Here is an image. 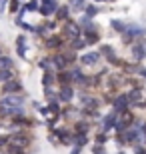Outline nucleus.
<instances>
[{
	"mask_svg": "<svg viewBox=\"0 0 146 154\" xmlns=\"http://www.w3.org/2000/svg\"><path fill=\"white\" fill-rule=\"evenodd\" d=\"M106 2H114V0H106Z\"/></svg>",
	"mask_w": 146,
	"mask_h": 154,
	"instance_id": "nucleus-39",
	"label": "nucleus"
},
{
	"mask_svg": "<svg viewBox=\"0 0 146 154\" xmlns=\"http://www.w3.org/2000/svg\"><path fill=\"white\" fill-rule=\"evenodd\" d=\"M92 154H108V152H106V146L94 144V146H92Z\"/></svg>",
	"mask_w": 146,
	"mask_h": 154,
	"instance_id": "nucleus-33",
	"label": "nucleus"
},
{
	"mask_svg": "<svg viewBox=\"0 0 146 154\" xmlns=\"http://www.w3.org/2000/svg\"><path fill=\"white\" fill-rule=\"evenodd\" d=\"M38 68H42L46 72V70H52L50 68V58H40L38 60Z\"/></svg>",
	"mask_w": 146,
	"mask_h": 154,
	"instance_id": "nucleus-31",
	"label": "nucleus"
},
{
	"mask_svg": "<svg viewBox=\"0 0 146 154\" xmlns=\"http://www.w3.org/2000/svg\"><path fill=\"white\" fill-rule=\"evenodd\" d=\"M102 60V54L98 50H90V52H84L78 56V66L82 68H96Z\"/></svg>",
	"mask_w": 146,
	"mask_h": 154,
	"instance_id": "nucleus-5",
	"label": "nucleus"
},
{
	"mask_svg": "<svg viewBox=\"0 0 146 154\" xmlns=\"http://www.w3.org/2000/svg\"><path fill=\"white\" fill-rule=\"evenodd\" d=\"M54 84H56V72L54 70H46L44 74H42V86L44 88H50Z\"/></svg>",
	"mask_w": 146,
	"mask_h": 154,
	"instance_id": "nucleus-21",
	"label": "nucleus"
},
{
	"mask_svg": "<svg viewBox=\"0 0 146 154\" xmlns=\"http://www.w3.org/2000/svg\"><path fill=\"white\" fill-rule=\"evenodd\" d=\"M132 154H146V146H144V144L132 146Z\"/></svg>",
	"mask_w": 146,
	"mask_h": 154,
	"instance_id": "nucleus-34",
	"label": "nucleus"
},
{
	"mask_svg": "<svg viewBox=\"0 0 146 154\" xmlns=\"http://www.w3.org/2000/svg\"><path fill=\"white\" fill-rule=\"evenodd\" d=\"M100 12V8H98V4H86V8H84V12L82 14H86L88 18H92L94 20V16Z\"/></svg>",
	"mask_w": 146,
	"mask_h": 154,
	"instance_id": "nucleus-28",
	"label": "nucleus"
},
{
	"mask_svg": "<svg viewBox=\"0 0 146 154\" xmlns=\"http://www.w3.org/2000/svg\"><path fill=\"white\" fill-rule=\"evenodd\" d=\"M116 154H128V152H126V150H118Z\"/></svg>",
	"mask_w": 146,
	"mask_h": 154,
	"instance_id": "nucleus-37",
	"label": "nucleus"
},
{
	"mask_svg": "<svg viewBox=\"0 0 146 154\" xmlns=\"http://www.w3.org/2000/svg\"><path fill=\"white\" fill-rule=\"evenodd\" d=\"M76 98H78L80 110H98L100 104H102V100L96 96V94L86 92V90H80V94H76Z\"/></svg>",
	"mask_w": 146,
	"mask_h": 154,
	"instance_id": "nucleus-1",
	"label": "nucleus"
},
{
	"mask_svg": "<svg viewBox=\"0 0 146 154\" xmlns=\"http://www.w3.org/2000/svg\"><path fill=\"white\" fill-rule=\"evenodd\" d=\"M6 4H8V0H2V2H0V14L6 10Z\"/></svg>",
	"mask_w": 146,
	"mask_h": 154,
	"instance_id": "nucleus-36",
	"label": "nucleus"
},
{
	"mask_svg": "<svg viewBox=\"0 0 146 154\" xmlns=\"http://www.w3.org/2000/svg\"><path fill=\"white\" fill-rule=\"evenodd\" d=\"M66 44H68V42L62 38L60 32H54L50 38L44 40V48H46V50H52V52H62L64 48H66Z\"/></svg>",
	"mask_w": 146,
	"mask_h": 154,
	"instance_id": "nucleus-9",
	"label": "nucleus"
},
{
	"mask_svg": "<svg viewBox=\"0 0 146 154\" xmlns=\"http://www.w3.org/2000/svg\"><path fill=\"white\" fill-rule=\"evenodd\" d=\"M98 52H100L102 56H104V58L108 60V64H112V66H124L122 60H120V58L116 56V50H114V48H112L110 44H102Z\"/></svg>",
	"mask_w": 146,
	"mask_h": 154,
	"instance_id": "nucleus-11",
	"label": "nucleus"
},
{
	"mask_svg": "<svg viewBox=\"0 0 146 154\" xmlns=\"http://www.w3.org/2000/svg\"><path fill=\"white\" fill-rule=\"evenodd\" d=\"M82 38L86 40V44H88V46L98 44V42H100V32H82Z\"/></svg>",
	"mask_w": 146,
	"mask_h": 154,
	"instance_id": "nucleus-23",
	"label": "nucleus"
},
{
	"mask_svg": "<svg viewBox=\"0 0 146 154\" xmlns=\"http://www.w3.org/2000/svg\"><path fill=\"white\" fill-rule=\"evenodd\" d=\"M58 6H60V2L58 0H44V2H40V14L48 20V16H54L58 10Z\"/></svg>",
	"mask_w": 146,
	"mask_h": 154,
	"instance_id": "nucleus-15",
	"label": "nucleus"
},
{
	"mask_svg": "<svg viewBox=\"0 0 146 154\" xmlns=\"http://www.w3.org/2000/svg\"><path fill=\"white\" fill-rule=\"evenodd\" d=\"M0 128H2V126H0Z\"/></svg>",
	"mask_w": 146,
	"mask_h": 154,
	"instance_id": "nucleus-42",
	"label": "nucleus"
},
{
	"mask_svg": "<svg viewBox=\"0 0 146 154\" xmlns=\"http://www.w3.org/2000/svg\"><path fill=\"white\" fill-rule=\"evenodd\" d=\"M54 28H56V22H50V20H44L42 24H38L36 26V32L34 34L36 36H42V38H50L52 34H54Z\"/></svg>",
	"mask_w": 146,
	"mask_h": 154,
	"instance_id": "nucleus-17",
	"label": "nucleus"
},
{
	"mask_svg": "<svg viewBox=\"0 0 146 154\" xmlns=\"http://www.w3.org/2000/svg\"><path fill=\"white\" fill-rule=\"evenodd\" d=\"M68 154H82V148H80V146H72Z\"/></svg>",
	"mask_w": 146,
	"mask_h": 154,
	"instance_id": "nucleus-35",
	"label": "nucleus"
},
{
	"mask_svg": "<svg viewBox=\"0 0 146 154\" xmlns=\"http://www.w3.org/2000/svg\"><path fill=\"white\" fill-rule=\"evenodd\" d=\"M86 144H88V136H86V134H74L72 146H80V148H84Z\"/></svg>",
	"mask_w": 146,
	"mask_h": 154,
	"instance_id": "nucleus-27",
	"label": "nucleus"
},
{
	"mask_svg": "<svg viewBox=\"0 0 146 154\" xmlns=\"http://www.w3.org/2000/svg\"><path fill=\"white\" fill-rule=\"evenodd\" d=\"M0 2H2V0H0Z\"/></svg>",
	"mask_w": 146,
	"mask_h": 154,
	"instance_id": "nucleus-41",
	"label": "nucleus"
},
{
	"mask_svg": "<svg viewBox=\"0 0 146 154\" xmlns=\"http://www.w3.org/2000/svg\"><path fill=\"white\" fill-rule=\"evenodd\" d=\"M40 2H44V0H40Z\"/></svg>",
	"mask_w": 146,
	"mask_h": 154,
	"instance_id": "nucleus-40",
	"label": "nucleus"
},
{
	"mask_svg": "<svg viewBox=\"0 0 146 154\" xmlns=\"http://www.w3.org/2000/svg\"><path fill=\"white\" fill-rule=\"evenodd\" d=\"M26 102L24 94H4L0 98V108H20Z\"/></svg>",
	"mask_w": 146,
	"mask_h": 154,
	"instance_id": "nucleus-8",
	"label": "nucleus"
},
{
	"mask_svg": "<svg viewBox=\"0 0 146 154\" xmlns=\"http://www.w3.org/2000/svg\"><path fill=\"white\" fill-rule=\"evenodd\" d=\"M126 96L130 100V106H140L144 102V88L142 86H134V88L126 90Z\"/></svg>",
	"mask_w": 146,
	"mask_h": 154,
	"instance_id": "nucleus-14",
	"label": "nucleus"
},
{
	"mask_svg": "<svg viewBox=\"0 0 146 154\" xmlns=\"http://www.w3.org/2000/svg\"><path fill=\"white\" fill-rule=\"evenodd\" d=\"M22 82H20V78H12L8 80L6 84L0 86V94H22Z\"/></svg>",
	"mask_w": 146,
	"mask_h": 154,
	"instance_id": "nucleus-12",
	"label": "nucleus"
},
{
	"mask_svg": "<svg viewBox=\"0 0 146 154\" xmlns=\"http://www.w3.org/2000/svg\"><path fill=\"white\" fill-rule=\"evenodd\" d=\"M50 68L54 70V72H64V70L70 68L62 52H54V54L50 56Z\"/></svg>",
	"mask_w": 146,
	"mask_h": 154,
	"instance_id": "nucleus-13",
	"label": "nucleus"
},
{
	"mask_svg": "<svg viewBox=\"0 0 146 154\" xmlns=\"http://www.w3.org/2000/svg\"><path fill=\"white\" fill-rule=\"evenodd\" d=\"M108 100H110V104H112V110L118 112V114H122V112H126V110L132 108L128 96H126V92H118V94H114V98H108Z\"/></svg>",
	"mask_w": 146,
	"mask_h": 154,
	"instance_id": "nucleus-7",
	"label": "nucleus"
},
{
	"mask_svg": "<svg viewBox=\"0 0 146 154\" xmlns=\"http://www.w3.org/2000/svg\"><path fill=\"white\" fill-rule=\"evenodd\" d=\"M100 2H106V0H94V4H100Z\"/></svg>",
	"mask_w": 146,
	"mask_h": 154,
	"instance_id": "nucleus-38",
	"label": "nucleus"
},
{
	"mask_svg": "<svg viewBox=\"0 0 146 154\" xmlns=\"http://www.w3.org/2000/svg\"><path fill=\"white\" fill-rule=\"evenodd\" d=\"M16 54H18V58H26V54H28L26 34H18L16 36Z\"/></svg>",
	"mask_w": 146,
	"mask_h": 154,
	"instance_id": "nucleus-19",
	"label": "nucleus"
},
{
	"mask_svg": "<svg viewBox=\"0 0 146 154\" xmlns=\"http://www.w3.org/2000/svg\"><path fill=\"white\" fill-rule=\"evenodd\" d=\"M24 6H26L28 12H38L40 10V0H28V2H24Z\"/></svg>",
	"mask_w": 146,
	"mask_h": 154,
	"instance_id": "nucleus-29",
	"label": "nucleus"
},
{
	"mask_svg": "<svg viewBox=\"0 0 146 154\" xmlns=\"http://www.w3.org/2000/svg\"><path fill=\"white\" fill-rule=\"evenodd\" d=\"M130 58H132L136 64L142 62V60H146V44H142V42H134V44L130 46Z\"/></svg>",
	"mask_w": 146,
	"mask_h": 154,
	"instance_id": "nucleus-16",
	"label": "nucleus"
},
{
	"mask_svg": "<svg viewBox=\"0 0 146 154\" xmlns=\"http://www.w3.org/2000/svg\"><path fill=\"white\" fill-rule=\"evenodd\" d=\"M76 98V88L72 84L68 86H58V102L62 106H68V104H72V100Z\"/></svg>",
	"mask_w": 146,
	"mask_h": 154,
	"instance_id": "nucleus-10",
	"label": "nucleus"
},
{
	"mask_svg": "<svg viewBox=\"0 0 146 154\" xmlns=\"http://www.w3.org/2000/svg\"><path fill=\"white\" fill-rule=\"evenodd\" d=\"M0 70H14V60L10 56L2 54L0 56Z\"/></svg>",
	"mask_w": 146,
	"mask_h": 154,
	"instance_id": "nucleus-25",
	"label": "nucleus"
},
{
	"mask_svg": "<svg viewBox=\"0 0 146 154\" xmlns=\"http://www.w3.org/2000/svg\"><path fill=\"white\" fill-rule=\"evenodd\" d=\"M68 74H70V84L76 88V86H80V90L84 88V84H86V80H88V74H86L84 70H82V66H70L68 68Z\"/></svg>",
	"mask_w": 146,
	"mask_h": 154,
	"instance_id": "nucleus-6",
	"label": "nucleus"
},
{
	"mask_svg": "<svg viewBox=\"0 0 146 154\" xmlns=\"http://www.w3.org/2000/svg\"><path fill=\"white\" fill-rule=\"evenodd\" d=\"M20 6H22V0H10V14H18V10H20Z\"/></svg>",
	"mask_w": 146,
	"mask_h": 154,
	"instance_id": "nucleus-30",
	"label": "nucleus"
},
{
	"mask_svg": "<svg viewBox=\"0 0 146 154\" xmlns=\"http://www.w3.org/2000/svg\"><path fill=\"white\" fill-rule=\"evenodd\" d=\"M66 4L70 6V10L72 12H84V8H86V0H66Z\"/></svg>",
	"mask_w": 146,
	"mask_h": 154,
	"instance_id": "nucleus-22",
	"label": "nucleus"
},
{
	"mask_svg": "<svg viewBox=\"0 0 146 154\" xmlns=\"http://www.w3.org/2000/svg\"><path fill=\"white\" fill-rule=\"evenodd\" d=\"M68 48H72L74 52H80L82 48H88V44H86V40L80 36V38H76V40H72V42H68Z\"/></svg>",
	"mask_w": 146,
	"mask_h": 154,
	"instance_id": "nucleus-24",
	"label": "nucleus"
},
{
	"mask_svg": "<svg viewBox=\"0 0 146 154\" xmlns=\"http://www.w3.org/2000/svg\"><path fill=\"white\" fill-rule=\"evenodd\" d=\"M70 14H72L70 6H68V4H60V6H58V10H56V14H54V20L64 24V22L70 20Z\"/></svg>",
	"mask_w": 146,
	"mask_h": 154,
	"instance_id": "nucleus-18",
	"label": "nucleus"
},
{
	"mask_svg": "<svg viewBox=\"0 0 146 154\" xmlns=\"http://www.w3.org/2000/svg\"><path fill=\"white\" fill-rule=\"evenodd\" d=\"M142 36H146V28L142 26V24H134V22H130L128 24V28H126V32L122 34V42L124 44H134L138 38H142Z\"/></svg>",
	"mask_w": 146,
	"mask_h": 154,
	"instance_id": "nucleus-2",
	"label": "nucleus"
},
{
	"mask_svg": "<svg viewBox=\"0 0 146 154\" xmlns=\"http://www.w3.org/2000/svg\"><path fill=\"white\" fill-rule=\"evenodd\" d=\"M60 34H62V38L66 40V42H72V40H76V38H80V36H82V28H80V24L76 22V20H72V18H70L68 22L62 24Z\"/></svg>",
	"mask_w": 146,
	"mask_h": 154,
	"instance_id": "nucleus-3",
	"label": "nucleus"
},
{
	"mask_svg": "<svg viewBox=\"0 0 146 154\" xmlns=\"http://www.w3.org/2000/svg\"><path fill=\"white\" fill-rule=\"evenodd\" d=\"M110 26H112V30L116 32V34L122 36L124 32H126V28H128V22H124V20H120V18H112V20H110Z\"/></svg>",
	"mask_w": 146,
	"mask_h": 154,
	"instance_id": "nucleus-20",
	"label": "nucleus"
},
{
	"mask_svg": "<svg viewBox=\"0 0 146 154\" xmlns=\"http://www.w3.org/2000/svg\"><path fill=\"white\" fill-rule=\"evenodd\" d=\"M8 142H10V136L8 134H0V150H4L8 146Z\"/></svg>",
	"mask_w": 146,
	"mask_h": 154,
	"instance_id": "nucleus-32",
	"label": "nucleus"
},
{
	"mask_svg": "<svg viewBox=\"0 0 146 154\" xmlns=\"http://www.w3.org/2000/svg\"><path fill=\"white\" fill-rule=\"evenodd\" d=\"M10 136V142L12 146H16V148L20 150H26L28 152L30 150V144H32V134H30L28 130H22V132H18V134H8Z\"/></svg>",
	"mask_w": 146,
	"mask_h": 154,
	"instance_id": "nucleus-4",
	"label": "nucleus"
},
{
	"mask_svg": "<svg viewBox=\"0 0 146 154\" xmlns=\"http://www.w3.org/2000/svg\"><path fill=\"white\" fill-rule=\"evenodd\" d=\"M12 78H16V70H0V86Z\"/></svg>",
	"mask_w": 146,
	"mask_h": 154,
	"instance_id": "nucleus-26",
	"label": "nucleus"
}]
</instances>
